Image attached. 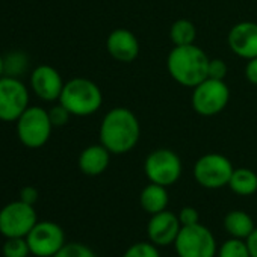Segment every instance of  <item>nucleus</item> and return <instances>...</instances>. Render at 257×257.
<instances>
[{
  "label": "nucleus",
  "mask_w": 257,
  "mask_h": 257,
  "mask_svg": "<svg viewBox=\"0 0 257 257\" xmlns=\"http://www.w3.org/2000/svg\"><path fill=\"white\" fill-rule=\"evenodd\" d=\"M230 100V89L224 80L204 79L192 88V109L201 116H215L225 109Z\"/></svg>",
  "instance_id": "nucleus-6"
},
{
  "label": "nucleus",
  "mask_w": 257,
  "mask_h": 257,
  "mask_svg": "<svg viewBox=\"0 0 257 257\" xmlns=\"http://www.w3.org/2000/svg\"><path fill=\"white\" fill-rule=\"evenodd\" d=\"M230 50L242 58L252 59L257 58V23L254 22H240L236 23L227 37Z\"/></svg>",
  "instance_id": "nucleus-14"
},
{
  "label": "nucleus",
  "mask_w": 257,
  "mask_h": 257,
  "mask_svg": "<svg viewBox=\"0 0 257 257\" xmlns=\"http://www.w3.org/2000/svg\"><path fill=\"white\" fill-rule=\"evenodd\" d=\"M31 254L35 257H53L65 245L62 227L52 221H38L26 236Z\"/></svg>",
  "instance_id": "nucleus-11"
},
{
  "label": "nucleus",
  "mask_w": 257,
  "mask_h": 257,
  "mask_svg": "<svg viewBox=\"0 0 257 257\" xmlns=\"http://www.w3.org/2000/svg\"><path fill=\"white\" fill-rule=\"evenodd\" d=\"M179 216V221L183 225H194L197 222H200V215H198V210L191 207V206H186L183 209H180V212L177 213Z\"/></svg>",
  "instance_id": "nucleus-28"
},
{
  "label": "nucleus",
  "mask_w": 257,
  "mask_h": 257,
  "mask_svg": "<svg viewBox=\"0 0 257 257\" xmlns=\"http://www.w3.org/2000/svg\"><path fill=\"white\" fill-rule=\"evenodd\" d=\"M173 245L179 257H216L218 252L213 233L200 222L183 225Z\"/></svg>",
  "instance_id": "nucleus-5"
},
{
  "label": "nucleus",
  "mask_w": 257,
  "mask_h": 257,
  "mask_svg": "<svg viewBox=\"0 0 257 257\" xmlns=\"http://www.w3.org/2000/svg\"><path fill=\"white\" fill-rule=\"evenodd\" d=\"M53 257H97V255L89 246L79 242H70L65 243Z\"/></svg>",
  "instance_id": "nucleus-25"
},
{
  "label": "nucleus",
  "mask_w": 257,
  "mask_h": 257,
  "mask_svg": "<svg viewBox=\"0 0 257 257\" xmlns=\"http://www.w3.org/2000/svg\"><path fill=\"white\" fill-rule=\"evenodd\" d=\"M168 201H170V195H168L167 186L152 183V182L141 191V195H140L141 207L149 215H155L162 210H167Z\"/></svg>",
  "instance_id": "nucleus-17"
},
{
  "label": "nucleus",
  "mask_w": 257,
  "mask_h": 257,
  "mask_svg": "<svg viewBox=\"0 0 257 257\" xmlns=\"http://www.w3.org/2000/svg\"><path fill=\"white\" fill-rule=\"evenodd\" d=\"M107 53L118 62H134L140 55V41L128 29H115L106 38Z\"/></svg>",
  "instance_id": "nucleus-15"
},
{
  "label": "nucleus",
  "mask_w": 257,
  "mask_h": 257,
  "mask_svg": "<svg viewBox=\"0 0 257 257\" xmlns=\"http://www.w3.org/2000/svg\"><path fill=\"white\" fill-rule=\"evenodd\" d=\"M65 82L59 71L52 65H38L31 74L32 92L43 101H56L61 97Z\"/></svg>",
  "instance_id": "nucleus-12"
},
{
  "label": "nucleus",
  "mask_w": 257,
  "mask_h": 257,
  "mask_svg": "<svg viewBox=\"0 0 257 257\" xmlns=\"http://www.w3.org/2000/svg\"><path fill=\"white\" fill-rule=\"evenodd\" d=\"M4 257H29L31 249L26 237H7L2 246Z\"/></svg>",
  "instance_id": "nucleus-23"
},
{
  "label": "nucleus",
  "mask_w": 257,
  "mask_h": 257,
  "mask_svg": "<svg viewBox=\"0 0 257 257\" xmlns=\"http://www.w3.org/2000/svg\"><path fill=\"white\" fill-rule=\"evenodd\" d=\"M29 106V89L19 77H0V121L16 122Z\"/></svg>",
  "instance_id": "nucleus-10"
},
{
  "label": "nucleus",
  "mask_w": 257,
  "mask_h": 257,
  "mask_svg": "<svg viewBox=\"0 0 257 257\" xmlns=\"http://www.w3.org/2000/svg\"><path fill=\"white\" fill-rule=\"evenodd\" d=\"M228 188L240 197H249L257 192V174L249 168H234Z\"/></svg>",
  "instance_id": "nucleus-19"
},
{
  "label": "nucleus",
  "mask_w": 257,
  "mask_h": 257,
  "mask_svg": "<svg viewBox=\"0 0 257 257\" xmlns=\"http://www.w3.org/2000/svg\"><path fill=\"white\" fill-rule=\"evenodd\" d=\"M246 245H248V249H249V254L251 257H257V227L252 230V233L245 239Z\"/></svg>",
  "instance_id": "nucleus-31"
},
{
  "label": "nucleus",
  "mask_w": 257,
  "mask_h": 257,
  "mask_svg": "<svg viewBox=\"0 0 257 257\" xmlns=\"http://www.w3.org/2000/svg\"><path fill=\"white\" fill-rule=\"evenodd\" d=\"M122 257H161V252L153 242H137L125 249Z\"/></svg>",
  "instance_id": "nucleus-24"
},
{
  "label": "nucleus",
  "mask_w": 257,
  "mask_h": 257,
  "mask_svg": "<svg viewBox=\"0 0 257 257\" xmlns=\"http://www.w3.org/2000/svg\"><path fill=\"white\" fill-rule=\"evenodd\" d=\"M227 64L222 59H210L209 61V68H207V77L210 79H218V80H224L227 76Z\"/></svg>",
  "instance_id": "nucleus-27"
},
{
  "label": "nucleus",
  "mask_w": 257,
  "mask_h": 257,
  "mask_svg": "<svg viewBox=\"0 0 257 257\" xmlns=\"http://www.w3.org/2000/svg\"><path fill=\"white\" fill-rule=\"evenodd\" d=\"M38 197H40V194H38L37 188H34V186H25L20 191V200L25 201V203H28V204H32L34 206L38 201Z\"/></svg>",
  "instance_id": "nucleus-29"
},
{
  "label": "nucleus",
  "mask_w": 257,
  "mask_h": 257,
  "mask_svg": "<svg viewBox=\"0 0 257 257\" xmlns=\"http://www.w3.org/2000/svg\"><path fill=\"white\" fill-rule=\"evenodd\" d=\"M5 61V76L10 77H19L26 73L29 67V58L22 50H13L8 55L4 56Z\"/></svg>",
  "instance_id": "nucleus-21"
},
{
  "label": "nucleus",
  "mask_w": 257,
  "mask_h": 257,
  "mask_svg": "<svg viewBox=\"0 0 257 257\" xmlns=\"http://www.w3.org/2000/svg\"><path fill=\"white\" fill-rule=\"evenodd\" d=\"M216 257H251V254L243 239L230 237L218 248Z\"/></svg>",
  "instance_id": "nucleus-22"
},
{
  "label": "nucleus",
  "mask_w": 257,
  "mask_h": 257,
  "mask_svg": "<svg viewBox=\"0 0 257 257\" xmlns=\"http://www.w3.org/2000/svg\"><path fill=\"white\" fill-rule=\"evenodd\" d=\"M182 224L179 221L177 213L170 210H162L159 213L152 215L147 224V236L150 242L158 246H167L176 242L180 233Z\"/></svg>",
  "instance_id": "nucleus-13"
},
{
  "label": "nucleus",
  "mask_w": 257,
  "mask_h": 257,
  "mask_svg": "<svg viewBox=\"0 0 257 257\" xmlns=\"http://www.w3.org/2000/svg\"><path fill=\"white\" fill-rule=\"evenodd\" d=\"M110 155L112 153L103 144L88 146L79 156V168L86 176H100L107 170L110 164Z\"/></svg>",
  "instance_id": "nucleus-16"
},
{
  "label": "nucleus",
  "mask_w": 257,
  "mask_h": 257,
  "mask_svg": "<svg viewBox=\"0 0 257 257\" xmlns=\"http://www.w3.org/2000/svg\"><path fill=\"white\" fill-rule=\"evenodd\" d=\"M73 116H89L103 104V94L98 85L85 77H74L65 82L58 100Z\"/></svg>",
  "instance_id": "nucleus-3"
},
{
  "label": "nucleus",
  "mask_w": 257,
  "mask_h": 257,
  "mask_svg": "<svg viewBox=\"0 0 257 257\" xmlns=\"http://www.w3.org/2000/svg\"><path fill=\"white\" fill-rule=\"evenodd\" d=\"M5 76V61H4V56L0 55V77Z\"/></svg>",
  "instance_id": "nucleus-32"
},
{
  "label": "nucleus",
  "mask_w": 257,
  "mask_h": 257,
  "mask_svg": "<svg viewBox=\"0 0 257 257\" xmlns=\"http://www.w3.org/2000/svg\"><path fill=\"white\" fill-rule=\"evenodd\" d=\"M49 116H50V121H52L53 127H62L70 121V118L73 115L67 110V107H64L61 103H58L56 106L49 109Z\"/></svg>",
  "instance_id": "nucleus-26"
},
{
  "label": "nucleus",
  "mask_w": 257,
  "mask_h": 257,
  "mask_svg": "<svg viewBox=\"0 0 257 257\" xmlns=\"http://www.w3.org/2000/svg\"><path fill=\"white\" fill-rule=\"evenodd\" d=\"M16 125L20 143L28 149L44 147L53 131L49 110L41 106H29L16 121Z\"/></svg>",
  "instance_id": "nucleus-4"
},
{
  "label": "nucleus",
  "mask_w": 257,
  "mask_h": 257,
  "mask_svg": "<svg viewBox=\"0 0 257 257\" xmlns=\"http://www.w3.org/2000/svg\"><path fill=\"white\" fill-rule=\"evenodd\" d=\"M100 144L112 155H125L132 152L141 138V124L138 116L127 107H113L101 119Z\"/></svg>",
  "instance_id": "nucleus-1"
},
{
  "label": "nucleus",
  "mask_w": 257,
  "mask_h": 257,
  "mask_svg": "<svg viewBox=\"0 0 257 257\" xmlns=\"http://www.w3.org/2000/svg\"><path fill=\"white\" fill-rule=\"evenodd\" d=\"M245 77L249 83L257 85V58L248 59L245 65Z\"/></svg>",
  "instance_id": "nucleus-30"
},
{
  "label": "nucleus",
  "mask_w": 257,
  "mask_h": 257,
  "mask_svg": "<svg viewBox=\"0 0 257 257\" xmlns=\"http://www.w3.org/2000/svg\"><path fill=\"white\" fill-rule=\"evenodd\" d=\"M224 228L230 237L246 239L255 228L252 218L243 210H230L224 218Z\"/></svg>",
  "instance_id": "nucleus-18"
},
{
  "label": "nucleus",
  "mask_w": 257,
  "mask_h": 257,
  "mask_svg": "<svg viewBox=\"0 0 257 257\" xmlns=\"http://www.w3.org/2000/svg\"><path fill=\"white\" fill-rule=\"evenodd\" d=\"M37 222L34 206L22 200L8 203L0 209V234L5 237H26Z\"/></svg>",
  "instance_id": "nucleus-8"
},
{
  "label": "nucleus",
  "mask_w": 257,
  "mask_h": 257,
  "mask_svg": "<svg viewBox=\"0 0 257 257\" xmlns=\"http://www.w3.org/2000/svg\"><path fill=\"white\" fill-rule=\"evenodd\" d=\"M209 61L206 52L195 44L174 46L167 58V68L179 85L194 88L207 79Z\"/></svg>",
  "instance_id": "nucleus-2"
},
{
  "label": "nucleus",
  "mask_w": 257,
  "mask_h": 257,
  "mask_svg": "<svg viewBox=\"0 0 257 257\" xmlns=\"http://www.w3.org/2000/svg\"><path fill=\"white\" fill-rule=\"evenodd\" d=\"M234 168L228 158L219 153H207L197 159L194 165V177L197 183L206 189H219L228 186Z\"/></svg>",
  "instance_id": "nucleus-7"
},
{
  "label": "nucleus",
  "mask_w": 257,
  "mask_h": 257,
  "mask_svg": "<svg viewBox=\"0 0 257 257\" xmlns=\"http://www.w3.org/2000/svg\"><path fill=\"white\" fill-rule=\"evenodd\" d=\"M144 171L152 183L168 188L180 179L182 161L176 152L170 149H158L146 158Z\"/></svg>",
  "instance_id": "nucleus-9"
},
{
  "label": "nucleus",
  "mask_w": 257,
  "mask_h": 257,
  "mask_svg": "<svg viewBox=\"0 0 257 257\" xmlns=\"http://www.w3.org/2000/svg\"><path fill=\"white\" fill-rule=\"evenodd\" d=\"M197 38V28L191 20L180 19L173 23L170 29V40L174 46H189L195 44Z\"/></svg>",
  "instance_id": "nucleus-20"
}]
</instances>
